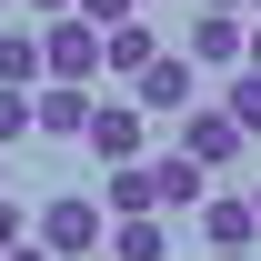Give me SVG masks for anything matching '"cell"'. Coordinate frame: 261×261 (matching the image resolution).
Listing matches in <instances>:
<instances>
[{
    "instance_id": "6da1fadb",
    "label": "cell",
    "mask_w": 261,
    "mask_h": 261,
    "mask_svg": "<svg viewBox=\"0 0 261 261\" xmlns=\"http://www.w3.org/2000/svg\"><path fill=\"white\" fill-rule=\"evenodd\" d=\"M100 231H111V221H100V201L61 191V201H40V221H31V241H40L50 261H91V251H100Z\"/></svg>"
},
{
    "instance_id": "7a4b0ae2",
    "label": "cell",
    "mask_w": 261,
    "mask_h": 261,
    "mask_svg": "<svg viewBox=\"0 0 261 261\" xmlns=\"http://www.w3.org/2000/svg\"><path fill=\"white\" fill-rule=\"evenodd\" d=\"M171 121H181V151H191V161L211 171V181H221V171L241 161V151H251V141H241V121H231L221 100H191V111H171Z\"/></svg>"
},
{
    "instance_id": "3957f363",
    "label": "cell",
    "mask_w": 261,
    "mask_h": 261,
    "mask_svg": "<svg viewBox=\"0 0 261 261\" xmlns=\"http://www.w3.org/2000/svg\"><path fill=\"white\" fill-rule=\"evenodd\" d=\"M40 81H100V31L81 20V10L40 20Z\"/></svg>"
},
{
    "instance_id": "277c9868",
    "label": "cell",
    "mask_w": 261,
    "mask_h": 261,
    "mask_svg": "<svg viewBox=\"0 0 261 261\" xmlns=\"http://www.w3.org/2000/svg\"><path fill=\"white\" fill-rule=\"evenodd\" d=\"M81 141H91L100 171H111V161H141V151H151V111H141V100H91V130H81Z\"/></svg>"
},
{
    "instance_id": "5b68a950",
    "label": "cell",
    "mask_w": 261,
    "mask_h": 261,
    "mask_svg": "<svg viewBox=\"0 0 261 261\" xmlns=\"http://www.w3.org/2000/svg\"><path fill=\"white\" fill-rule=\"evenodd\" d=\"M91 81H31V130L40 141H81V130H91Z\"/></svg>"
},
{
    "instance_id": "8992f818",
    "label": "cell",
    "mask_w": 261,
    "mask_h": 261,
    "mask_svg": "<svg viewBox=\"0 0 261 261\" xmlns=\"http://www.w3.org/2000/svg\"><path fill=\"white\" fill-rule=\"evenodd\" d=\"M191 211H201V241H211V251H251V241H261V221H251V191H201Z\"/></svg>"
},
{
    "instance_id": "52a82bcc",
    "label": "cell",
    "mask_w": 261,
    "mask_h": 261,
    "mask_svg": "<svg viewBox=\"0 0 261 261\" xmlns=\"http://www.w3.org/2000/svg\"><path fill=\"white\" fill-rule=\"evenodd\" d=\"M191 81H201V70L191 61H181V50H161V61H151V70H130V91H141V111H161V121H171V111H191Z\"/></svg>"
},
{
    "instance_id": "ba28073f",
    "label": "cell",
    "mask_w": 261,
    "mask_h": 261,
    "mask_svg": "<svg viewBox=\"0 0 261 261\" xmlns=\"http://www.w3.org/2000/svg\"><path fill=\"white\" fill-rule=\"evenodd\" d=\"M191 70H241V10H191Z\"/></svg>"
},
{
    "instance_id": "9c48e42d",
    "label": "cell",
    "mask_w": 261,
    "mask_h": 261,
    "mask_svg": "<svg viewBox=\"0 0 261 261\" xmlns=\"http://www.w3.org/2000/svg\"><path fill=\"white\" fill-rule=\"evenodd\" d=\"M151 171V211H191L201 191H211V171L191 161V151H161V161H141Z\"/></svg>"
},
{
    "instance_id": "30bf717a",
    "label": "cell",
    "mask_w": 261,
    "mask_h": 261,
    "mask_svg": "<svg viewBox=\"0 0 261 261\" xmlns=\"http://www.w3.org/2000/svg\"><path fill=\"white\" fill-rule=\"evenodd\" d=\"M161 61V31H151V20H141V10H130V20H111V31H100V70H151Z\"/></svg>"
},
{
    "instance_id": "8fae6325",
    "label": "cell",
    "mask_w": 261,
    "mask_h": 261,
    "mask_svg": "<svg viewBox=\"0 0 261 261\" xmlns=\"http://www.w3.org/2000/svg\"><path fill=\"white\" fill-rule=\"evenodd\" d=\"M100 251L111 261H171V231H161V211H121L100 231Z\"/></svg>"
},
{
    "instance_id": "7c38bea8",
    "label": "cell",
    "mask_w": 261,
    "mask_h": 261,
    "mask_svg": "<svg viewBox=\"0 0 261 261\" xmlns=\"http://www.w3.org/2000/svg\"><path fill=\"white\" fill-rule=\"evenodd\" d=\"M0 81H10V91L40 81V31H0Z\"/></svg>"
},
{
    "instance_id": "4fadbf2b",
    "label": "cell",
    "mask_w": 261,
    "mask_h": 261,
    "mask_svg": "<svg viewBox=\"0 0 261 261\" xmlns=\"http://www.w3.org/2000/svg\"><path fill=\"white\" fill-rule=\"evenodd\" d=\"M221 111L241 121V141H261V70H231V91H221Z\"/></svg>"
},
{
    "instance_id": "5bb4252c",
    "label": "cell",
    "mask_w": 261,
    "mask_h": 261,
    "mask_svg": "<svg viewBox=\"0 0 261 261\" xmlns=\"http://www.w3.org/2000/svg\"><path fill=\"white\" fill-rule=\"evenodd\" d=\"M10 141H31V91L0 81V151H10Z\"/></svg>"
},
{
    "instance_id": "9a60e30c",
    "label": "cell",
    "mask_w": 261,
    "mask_h": 261,
    "mask_svg": "<svg viewBox=\"0 0 261 261\" xmlns=\"http://www.w3.org/2000/svg\"><path fill=\"white\" fill-rule=\"evenodd\" d=\"M70 10H81L91 31H111V20H130V10H141V0H70Z\"/></svg>"
},
{
    "instance_id": "2e32d148",
    "label": "cell",
    "mask_w": 261,
    "mask_h": 261,
    "mask_svg": "<svg viewBox=\"0 0 261 261\" xmlns=\"http://www.w3.org/2000/svg\"><path fill=\"white\" fill-rule=\"evenodd\" d=\"M20 231H31V221H20V201L0 191V251H10V241H20Z\"/></svg>"
},
{
    "instance_id": "e0dca14e",
    "label": "cell",
    "mask_w": 261,
    "mask_h": 261,
    "mask_svg": "<svg viewBox=\"0 0 261 261\" xmlns=\"http://www.w3.org/2000/svg\"><path fill=\"white\" fill-rule=\"evenodd\" d=\"M0 261H50V251H40V241H31V231H20V241H10V251H0Z\"/></svg>"
},
{
    "instance_id": "ac0fdd59",
    "label": "cell",
    "mask_w": 261,
    "mask_h": 261,
    "mask_svg": "<svg viewBox=\"0 0 261 261\" xmlns=\"http://www.w3.org/2000/svg\"><path fill=\"white\" fill-rule=\"evenodd\" d=\"M31 10H50V20H61V10H70V0H31Z\"/></svg>"
},
{
    "instance_id": "d6986e66",
    "label": "cell",
    "mask_w": 261,
    "mask_h": 261,
    "mask_svg": "<svg viewBox=\"0 0 261 261\" xmlns=\"http://www.w3.org/2000/svg\"><path fill=\"white\" fill-rule=\"evenodd\" d=\"M201 10H241V0H201Z\"/></svg>"
},
{
    "instance_id": "ffe728a7",
    "label": "cell",
    "mask_w": 261,
    "mask_h": 261,
    "mask_svg": "<svg viewBox=\"0 0 261 261\" xmlns=\"http://www.w3.org/2000/svg\"><path fill=\"white\" fill-rule=\"evenodd\" d=\"M241 20H261V0H241Z\"/></svg>"
},
{
    "instance_id": "44dd1931",
    "label": "cell",
    "mask_w": 261,
    "mask_h": 261,
    "mask_svg": "<svg viewBox=\"0 0 261 261\" xmlns=\"http://www.w3.org/2000/svg\"><path fill=\"white\" fill-rule=\"evenodd\" d=\"M251 221H261V181H251Z\"/></svg>"
},
{
    "instance_id": "7402d4cb",
    "label": "cell",
    "mask_w": 261,
    "mask_h": 261,
    "mask_svg": "<svg viewBox=\"0 0 261 261\" xmlns=\"http://www.w3.org/2000/svg\"><path fill=\"white\" fill-rule=\"evenodd\" d=\"M211 261H251V251H211Z\"/></svg>"
},
{
    "instance_id": "603a6c76",
    "label": "cell",
    "mask_w": 261,
    "mask_h": 261,
    "mask_svg": "<svg viewBox=\"0 0 261 261\" xmlns=\"http://www.w3.org/2000/svg\"><path fill=\"white\" fill-rule=\"evenodd\" d=\"M0 191H10V161H0Z\"/></svg>"
}]
</instances>
